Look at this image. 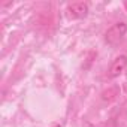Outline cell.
Returning <instances> with one entry per match:
<instances>
[{"label":"cell","instance_id":"1","mask_svg":"<svg viewBox=\"0 0 127 127\" xmlns=\"http://www.w3.org/2000/svg\"><path fill=\"white\" fill-rule=\"evenodd\" d=\"M127 33V24L126 23H117L114 24L111 29H108V32L105 33V40L108 45H118L123 37Z\"/></svg>","mask_w":127,"mask_h":127},{"label":"cell","instance_id":"5","mask_svg":"<svg viewBox=\"0 0 127 127\" xmlns=\"http://www.w3.org/2000/svg\"><path fill=\"white\" fill-rule=\"evenodd\" d=\"M124 6H126V8H127V2H126V3H124Z\"/></svg>","mask_w":127,"mask_h":127},{"label":"cell","instance_id":"2","mask_svg":"<svg viewBox=\"0 0 127 127\" xmlns=\"http://www.w3.org/2000/svg\"><path fill=\"white\" fill-rule=\"evenodd\" d=\"M87 14H88V5L85 2L70 3L66 9V17L69 20H81V18H85Z\"/></svg>","mask_w":127,"mask_h":127},{"label":"cell","instance_id":"3","mask_svg":"<svg viewBox=\"0 0 127 127\" xmlns=\"http://www.w3.org/2000/svg\"><path fill=\"white\" fill-rule=\"evenodd\" d=\"M127 67V55H120L117 57L109 67V78H117L120 76Z\"/></svg>","mask_w":127,"mask_h":127},{"label":"cell","instance_id":"4","mask_svg":"<svg viewBox=\"0 0 127 127\" xmlns=\"http://www.w3.org/2000/svg\"><path fill=\"white\" fill-rule=\"evenodd\" d=\"M106 127H117V121H115L114 118H112V120H109V121H108V126H106Z\"/></svg>","mask_w":127,"mask_h":127},{"label":"cell","instance_id":"6","mask_svg":"<svg viewBox=\"0 0 127 127\" xmlns=\"http://www.w3.org/2000/svg\"><path fill=\"white\" fill-rule=\"evenodd\" d=\"M52 127H61V126H52Z\"/></svg>","mask_w":127,"mask_h":127}]
</instances>
